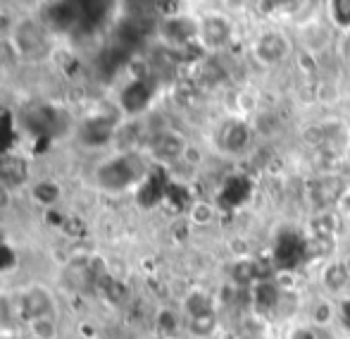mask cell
<instances>
[{"label": "cell", "instance_id": "5", "mask_svg": "<svg viewBox=\"0 0 350 339\" xmlns=\"http://www.w3.org/2000/svg\"><path fill=\"white\" fill-rule=\"evenodd\" d=\"M322 284H324V289H327V292H332V294H341L343 289L348 287L350 277H348L346 268H343V260H341V263H332V265H327V268H324Z\"/></svg>", "mask_w": 350, "mask_h": 339}, {"label": "cell", "instance_id": "16", "mask_svg": "<svg viewBox=\"0 0 350 339\" xmlns=\"http://www.w3.org/2000/svg\"><path fill=\"white\" fill-rule=\"evenodd\" d=\"M346 55H348V60H350V43H348V48H346Z\"/></svg>", "mask_w": 350, "mask_h": 339}, {"label": "cell", "instance_id": "15", "mask_svg": "<svg viewBox=\"0 0 350 339\" xmlns=\"http://www.w3.org/2000/svg\"><path fill=\"white\" fill-rule=\"evenodd\" d=\"M343 268H346V273H348V277H350V253L343 258Z\"/></svg>", "mask_w": 350, "mask_h": 339}, {"label": "cell", "instance_id": "8", "mask_svg": "<svg viewBox=\"0 0 350 339\" xmlns=\"http://www.w3.org/2000/svg\"><path fill=\"white\" fill-rule=\"evenodd\" d=\"M155 153L160 155V158L176 160L186 153V141L176 134H165L155 141Z\"/></svg>", "mask_w": 350, "mask_h": 339}, {"label": "cell", "instance_id": "6", "mask_svg": "<svg viewBox=\"0 0 350 339\" xmlns=\"http://www.w3.org/2000/svg\"><path fill=\"white\" fill-rule=\"evenodd\" d=\"M184 313L191 318H203V316H212L215 313V303L205 292H191L189 297L184 299Z\"/></svg>", "mask_w": 350, "mask_h": 339}, {"label": "cell", "instance_id": "2", "mask_svg": "<svg viewBox=\"0 0 350 339\" xmlns=\"http://www.w3.org/2000/svg\"><path fill=\"white\" fill-rule=\"evenodd\" d=\"M288 55H291V41L281 32H265L253 43V58L265 67L281 65Z\"/></svg>", "mask_w": 350, "mask_h": 339}, {"label": "cell", "instance_id": "4", "mask_svg": "<svg viewBox=\"0 0 350 339\" xmlns=\"http://www.w3.org/2000/svg\"><path fill=\"white\" fill-rule=\"evenodd\" d=\"M29 337L31 339H60V323H57L55 313L48 316H33L24 321Z\"/></svg>", "mask_w": 350, "mask_h": 339}, {"label": "cell", "instance_id": "13", "mask_svg": "<svg viewBox=\"0 0 350 339\" xmlns=\"http://www.w3.org/2000/svg\"><path fill=\"white\" fill-rule=\"evenodd\" d=\"M291 339H317V332H314V327H298Z\"/></svg>", "mask_w": 350, "mask_h": 339}, {"label": "cell", "instance_id": "10", "mask_svg": "<svg viewBox=\"0 0 350 339\" xmlns=\"http://www.w3.org/2000/svg\"><path fill=\"white\" fill-rule=\"evenodd\" d=\"M31 196L36 203L53 205L57 199H60V186L53 184V181H38V184L31 186Z\"/></svg>", "mask_w": 350, "mask_h": 339}, {"label": "cell", "instance_id": "9", "mask_svg": "<svg viewBox=\"0 0 350 339\" xmlns=\"http://www.w3.org/2000/svg\"><path fill=\"white\" fill-rule=\"evenodd\" d=\"M327 17L336 29L350 32V0H327Z\"/></svg>", "mask_w": 350, "mask_h": 339}, {"label": "cell", "instance_id": "1", "mask_svg": "<svg viewBox=\"0 0 350 339\" xmlns=\"http://www.w3.org/2000/svg\"><path fill=\"white\" fill-rule=\"evenodd\" d=\"M234 41V24L224 14H208L198 22V43L208 51H219Z\"/></svg>", "mask_w": 350, "mask_h": 339}, {"label": "cell", "instance_id": "11", "mask_svg": "<svg viewBox=\"0 0 350 339\" xmlns=\"http://www.w3.org/2000/svg\"><path fill=\"white\" fill-rule=\"evenodd\" d=\"M189 218L196 225H210L215 220V205L208 201H193L189 208Z\"/></svg>", "mask_w": 350, "mask_h": 339}, {"label": "cell", "instance_id": "14", "mask_svg": "<svg viewBox=\"0 0 350 339\" xmlns=\"http://www.w3.org/2000/svg\"><path fill=\"white\" fill-rule=\"evenodd\" d=\"M336 205H338V208H341V213L350 215V189H346V191H343L341 196H338Z\"/></svg>", "mask_w": 350, "mask_h": 339}, {"label": "cell", "instance_id": "7", "mask_svg": "<svg viewBox=\"0 0 350 339\" xmlns=\"http://www.w3.org/2000/svg\"><path fill=\"white\" fill-rule=\"evenodd\" d=\"M338 318V306L332 301V299H319L317 303H312L310 308V323L314 327H327L332 325V321Z\"/></svg>", "mask_w": 350, "mask_h": 339}, {"label": "cell", "instance_id": "3", "mask_svg": "<svg viewBox=\"0 0 350 339\" xmlns=\"http://www.w3.org/2000/svg\"><path fill=\"white\" fill-rule=\"evenodd\" d=\"M221 149L226 153H243L245 149L250 146V127L245 125L243 120H231L229 125L224 127L221 131Z\"/></svg>", "mask_w": 350, "mask_h": 339}, {"label": "cell", "instance_id": "12", "mask_svg": "<svg viewBox=\"0 0 350 339\" xmlns=\"http://www.w3.org/2000/svg\"><path fill=\"white\" fill-rule=\"evenodd\" d=\"M338 321L346 325V330L350 332V299H343L341 306H338Z\"/></svg>", "mask_w": 350, "mask_h": 339}]
</instances>
